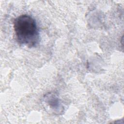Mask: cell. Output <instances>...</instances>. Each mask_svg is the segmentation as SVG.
Segmentation results:
<instances>
[{"mask_svg":"<svg viewBox=\"0 0 124 124\" xmlns=\"http://www.w3.org/2000/svg\"><path fill=\"white\" fill-rule=\"evenodd\" d=\"M14 29L17 41L30 47L39 43V33L35 20L30 16L22 15L14 21Z\"/></svg>","mask_w":124,"mask_h":124,"instance_id":"obj_1","label":"cell"}]
</instances>
